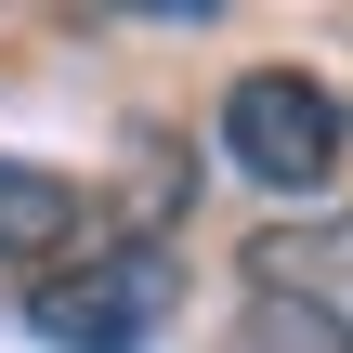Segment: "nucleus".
Segmentation results:
<instances>
[{
	"label": "nucleus",
	"mask_w": 353,
	"mask_h": 353,
	"mask_svg": "<svg viewBox=\"0 0 353 353\" xmlns=\"http://www.w3.org/2000/svg\"><path fill=\"white\" fill-rule=\"evenodd\" d=\"M210 144L262 196H327L341 183V92L314 65H236L223 105H210Z\"/></svg>",
	"instance_id": "nucleus-1"
},
{
	"label": "nucleus",
	"mask_w": 353,
	"mask_h": 353,
	"mask_svg": "<svg viewBox=\"0 0 353 353\" xmlns=\"http://www.w3.org/2000/svg\"><path fill=\"white\" fill-rule=\"evenodd\" d=\"M170 301H183V262H170L157 236H131V249H92V262L39 275V288H26V327L52 353H144L170 327Z\"/></svg>",
	"instance_id": "nucleus-2"
},
{
	"label": "nucleus",
	"mask_w": 353,
	"mask_h": 353,
	"mask_svg": "<svg viewBox=\"0 0 353 353\" xmlns=\"http://www.w3.org/2000/svg\"><path fill=\"white\" fill-rule=\"evenodd\" d=\"M249 301L275 341L353 353V210H301V223L249 236Z\"/></svg>",
	"instance_id": "nucleus-3"
},
{
	"label": "nucleus",
	"mask_w": 353,
	"mask_h": 353,
	"mask_svg": "<svg viewBox=\"0 0 353 353\" xmlns=\"http://www.w3.org/2000/svg\"><path fill=\"white\" fill-rule=\"evenodd\" d=\"M79 236H92L79 170H52V157H0V262H79Z\"/></svg>",
	"instance_id": "nucleus-4"
}]
</instances>
